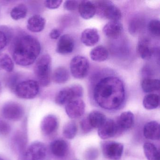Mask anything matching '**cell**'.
<instances>
[{"label": "cell", "instance_id": "29", "mask_svg": "<svg viewBox=\"0 0 160 160\" xmlns=\"http://www.w3.org/2000/svg\"><path fill=\"white\" fill-rule=\"evenodd\" d=\"M78 132L76 123L74 121L67 122L63 127L62 133L67 139H72L74 138Z\"/></svg>", "mask_w": 160, "mask_h": 160}, {"label": "cell", "instance_id": "34", "mask_svg": "<svg viewBox=\"0 0 160 160\" xmlns=\"http://www.w3.org/2000/svg\"><path fill=\"white\" fill-rule=\"evenodd\" d=\"M62 2V1L61 0H58V1L47 0L44 2V5L48 9L54 10V9L58 8Z\"/></svg>", "mask_w": 160, "mask_h": 160}, {"label": "cell", "instance_id": "3", "mask_svg": "<svg viewBox=\"0 0 160 160\" xmlns=\"http://www.w3.org/2000/svg\"><path fill=\"white\" fill-rule=\"evenodd\" d=\"M51 64V57L48 54H45L38 59L35 65V75L43 87H47L50 83Z\"/></svg>", "mask_w": 160, "mask_h": 160}, {"label": "cell", "instance_id": "30", "mask_svg": "<svg viewBox=\"0 0 160 160\" xmlns=\"http://www.w3.org/2000/svg\"><path fill=\"white\" fill-rule=\"evenodd\" d=\"M28 13V9L26 5L20 4L15 6L11 11V17L15 20H18L25 18Z\"/></svg>", "mask_w": 160, "mask_h": 160}, {"label": "cell", "instance_id": "17", "mask_svg": "<svg viewBox=\"0 0 160 160\" xmlns=\"http://www.w3.org/2000/svg\"><path fill=\"white\" fill-rule=\"evenodd\" d=\"M122 31V26L119 21H110L106 24L103 28L105 35L108 38L117 39Z\"/></svg>", "mask_w": 160, "mask_h": 160}, {"label": "cell", "instance_id": "38", "mask_svg": "<svg viewBox=\"0 0 160 160\" xmlns=\"http://www.w3.org/2000/svg\"><path fill=\"white\" fill-rule=\"evenodd\" d=\"M81 127L82 128V130L85 132H89L92 129L90 125L88 119H87V118H86V119H84L81 122Z\"/></svg>", "mask_w": 160, "mask_h": 160}, {"label": "cell", "instance_id": "13", "mask_svg": "<svg viewBox=\"0 0 160 160\" xmlns=\"http://www.w3.org/2000/svg\"><path fill=\"white\" fill-rule=\"evenodd\" d=\"M74 48V42L69 34L62 35L57 44V52L61 55H67L72 52Z\"/></svg>", "mask_w": 160, "mask_h": 160}, {"label": "cell", "instance_id": "40", "mask_svg": "<svg viewBox=\"0 0 160 160\" xmlns=\"http://www.w3.org/2000/svg\"><path fill=\"white\" fill-rule=\"evenodd\" d=\"M0 160H3V159H2V158H0Z\"/></svg>", "mask_w": 160, "mask_h": 160}, {"label": "cell", "instance_id": "9", "mask_svg": "<svg viewBox=\"0 0 160 160\" xmlns=\"http://www.w3.org/2000/svg\"><path fill=\"white\" fill-rule=\"evenodd\" d=\"M45 145L40 142L32 143L27 149L24 160H44L46 156Z\"/></svg>", "mask_w": 160, "mask_h": 160}, {"label": "cell", "instance_id": "4", "mask_svg": "<svg viewBox=\"0 0 160 160\" xmlns=\"http://www.w3.org/2000/svg\"><path fill=\"white\" fill-rule=\"evenodd\" d=\"M96 12L101 16L111 21H119L122 18L120 9L110 1H100L95 2Z\"/></svg>", "mask_w": 160, "mask_h": 160}, {"label": "cell", "instance_id": "31", "mask_svg": "<svg viewBox=\"0 0 160 160\" xmlns=\"http://www.w3.org/2000/svg\"><path fill=\"white\" fill-rule=\"evenodd\" d=\"M14 64L12 58L7 54L0 55V69L8 72H12Z\"/></svg>", "mask_w": 160, "mask_h": 160}, {"label": "cell", "instance_id": "14", "mask_svg": "<svg viewBox=\"0 0 160 160\" xmlns=\"http://www.w3.org/2000/svg\"><path fill=\"white\" fill-rule=\"evenodd\" d=\"M160 128L159 122L154 121L146 123L143 128V134L147 139L159 140Z\"/></svg>", "mask_w": 160, "mask_h": 160}, {"label": "cell", "instance_id": "27", "mask_svg": "<svg viewBox=\"0 0 160 160\" xmlns=\"http://www.w3.org/2000/svg\"><path fill=\"white\" fill-rule=\"evenodd\" d=\"M52 78L54 82L58 84L65 83L69 78V72L64 67H58L54 71Z\"/></svg>", "mask_w": 160, "mask_h": 160}, {"label": "cell", "instance_id": "12", "mask_svg": "<svg viewBox=\"0 0 160 160\" xmlns=\"http://www.w3.org/2000/svg\"><path fill=\"white\" fill-rule=\"evenodd\" d=\"M85 104L80 99H76L67 103L65 106V111L69 118L76 119L80 118L84 114Z\"/></svg>", "mask_w": 160, "mask_h": 160}, {"label": "cell", "instance_id": "5", "mask_svg": "<svg viewBox=\"0 0 160 160\" xmlns=\"http://www.w3.org/2000/svg\"><path fill=\"white\" fill-rule=\"evenodd\" d=\"M39 84L34 80H28L18 83L15 88L16 95L24 99L35 98L39 92Z\"/></svg>", "mask_w": 160, "mask_h": 160}, {"label": "cell", "instance_id": "2", "mask_svg": "<svg viewBox=\"0 0 160 160\" xmlns=\"http://www.w3.org/2000/svg\"><path fill=\"white\" fill-rule=\"evenodd\" d=\"M41 46L37 39L31 35H24L17 39L13 50L14 60L18 65H31L40 55Z\"/></svg>", "mask_w": 160, "mask_h": 160}, {"label": "cell", "instance_id": "24", "mask_svg": "<svg viewBox=\"0 0 160 160\" xmlns=\"http://www.w3.org/2000/svg\"><path fill=\"white\" fill-rule=\"evenodd\" d=\"M90 56L91 59L94 61L98 62L105 61L108 58V51L104 47L98 46L91 50Z\"/></svg>", "mask_w": 160, "mask_h": 160}, {"label": "cell", "instance_id": "25", "mask_svg": "<svg viewBox=\"0 0 160 160\" xmlns=\"http://www.w3.org/2000/svg\"><path fill=\"white\" fill-rule=\"evenodd\" d=\"M144 154L148 160H160V153L155 145L146 142L143 145Z\"/></svg>", "mask_w": 160, "mask_h": 160}, {"label": "cell", "instance_id": "7", "mask_svg": "<svg viewBox=\"0 0 160 160\" xmlns=\"http://www.w3.org/2000/svg\"><path fill=\"white\" fill-rule=\"evenodd\" d=\"M70 69L74 77L78 79L84 78L89 70L88 61L83 56H76L71 61Z\"/></svg>", "mask_w": 160, "mask_h": 160}, {"label": "cell", "instance_id": "16", "mask_svg": "<svg viewBox=\"0 0 160 160\" xmlns=\"http://www.w3.org/2000/svg\"><path fill=\"white\" fill-rule=\"evenodd\" d=\"M58 126V122L56 116L49 115L43 119L41 123V129L43 133L50 135L56 132Z\"/></svg>", "mask_w": 160, "mask_h": 160}, {"label": "cell", "instance_id": "32", "mask_svg": "<svg viewBox=\"0 0 160 160\" xmlns=\"http://www.w3.org/2000/svg\"><path fill=\"white\" fill-rule=\"evenodd\" d=\"M143 22L140 19L135 18L133 19L129 24V30L132 34H137L142 29Z\"/></svg>", "mask_w": 160, "mask_h": 160}, {"label": "cell", "instance_id": "6", "mask_svg": "<svg viewBox=\"0 0 160 160\" xmlns=\"http://www.w3.org/2000/svg\"><path fill=\"white\" fill-rule=\"evenodd\" d=\"M83 89L79 85H74L61 90L55 98V102L59 105H66L73 100L78 99L83 95Z\"/></svg>", "mask_w": 160, "mask_h": 160}, {"label": "cell", "instance_id": "11", "mask_svg": "<svg viewBox=\"0 0 160 160\" xmlns=\"http://www.w3.org/2000/svg\"><path fill=\"white\" fill-rule=\"evenodd\" d=\"M121 131L116 122L108 119L98 128V134L100 138L105 140L116 136Z\"/></svg>", "mask_w": 160, "mask_h": 160}, {"label": "cell", "instance_id": "39", "mask_svg": "<svg viewBox=\"0 0 160 160\" xmlns=\"http://www.w3.org/2000/svg\"><path fill=\"white\" fill-rule=\"evenodd\" d=\"M61 35V31L58 29H54L49 33L50 38L53 40H57L59 38Z\"/></svg>", "mask_w": 160, "mask_h": 160}, {"label": "cell", "instance_id": "21", "mask_svg": "<svg viewBox=\"0 0 160 160\" xmlns=\"http://www.w3.org/2000/svg\"><path fill=\"white\" fill-rule=\"evenodd\" d=\"M137 51L143 59L149 60L152 57L153 50L150 42L147 39H142L138 42Z\"/></svg>", "mask_w": 160, "mask_h": 160}, {"label": "cell", "instance_id": "22", "mask_svg": "<svg viewBox=\"0 0 160 160\" xmlns=\"http://www.w3.org/2000/svg\"><path fill=\"white\" fill-rule=\"evenodd\" d=\"M134 116L131 111L122 112L119 117L117 122L121 131L128 130L132 126Z\"/></svg>", "mask_w": 160, "mask_h": 160}, {"label": "cell", "instance_id": "1", "mask_svg": "<svg viewBox=\"0 0 160 160\" xmlns=\"http://www.w3.org/2000/svg\"><path fill=\"white\" fill-rule=\"evenodd\" d=\"M124 85L120 78L114 76L105 78L95 86L94 98L102 108L113 110L119 108L125 99Z\"/></svg>", "mask_w": 160, "mask_h": 160}, {"label": "cell", "instance_id": "20", "mask_svg": "<svg viewBox=\"0 0 160 160\" xmlns=\"http://www.w3.org/2000/svg\"><path fill=\"white\" fill-rule=\"evenodd\" d=\"M50 148L53 155L58 157H64L68 152V144L62 139H57L51 142Z\"/></svg>", "mask_w": 160, "mask_h": 160}, {"label": "cell", "instance_id": "35", "mask_svg": "<svg viewBox=\"0 0 160 160\" xmlns=\"http://www.w3.org/2000/svg\"><path fill=\"white\" fill-rule=\"evenodd\" d=\"M78 2L77 1H66L64 3V8L67 11H73L78 8Z\"/></svg>", "mask_w": 160, "mask_h": 160}, {"label": "cell", "instance_id": "41", "mask_svg": "<svg viewBox=\"0 0 160 160\" xmlns=\"http://www.w3.org/2000/svg\"><path fill=\"white\" fill-rule=\"evenodd\" d=\"M0 89H1V85H0Z\"/></svg>", "mask_w": 160, "mask_h": 160}, {"label": "cell", "instance_id": "18", "mask_svg": "<svg viewBox=\"0 0 160 160\" xmlns=\"http://www.w3.org/2000/svg\"><path fill=\"white\" fill-rule=\"evenodd\" d=\"M78 12L80 16L85 19L92 18L96 12L94 3L89 1H82L78 4Z\"/></svg>", "mask_w": 160, "mask_h": 160}, {"label": "cell", "instance_id": "33", "mask_svg": "<svg viewBox=\"0 0 160 160\" xmlns=\"http://www.w3.org/2000/svg\"><path fill=\"white\" fill-rule=\"evenodd\" d=\"M149 31L156 36H159L160 34V21L156 19L151 20L148 25Z\"/></svg>", "mask_w": 160, "mask_h": 160}, {"label": "cell", "instance_id": "28", "mask_svg": "<svg viewBox=\"0 0 160 160\" xmlns=\"http://www.w3.org/2000/svg\"><path fill=\"white\" fill-rule=\"evenodd\" d=\"M159 95L156 94H149L144 97L143 101L144 107L148 110L155 109L159 106Z\"/></svg>", "mask_w": 160, "mask_h": 160}, {"label": "cell", "instance_id": "15", "mask_svg": "<svg viewBox=\"0 0 160 160\" xmlns=\"http://www.w3.org/2000/svg\"><path fill=\"white\" fill-rule=\"evenodd\" d=\"M99 39L98 31L95 28L86 29L81 33V42L86 46H93L98 42Z\"/></svg>", "mask_w": 160, "mask_h": 160}, {"label": "cell", "instance_id": "37", "mask_svg": "<svg viewBox=\"0 0 160 160\" xmlns=\"http://www.w3.org/2000/svg\"><path fill=\"white\" fill-rule=\"evenodd\" d=\"M11 130L10 126L8 123L2 121H0V134L5 135L9 133Z\"/></svg>", "mask_w": 160, "mask_h": 160}, {"label": "cell", "instance_id": "23", "mask_svg": "<svg viewBox=\"0 0 160 160\" xmlns=\"http://www.w3.org/2000/svg\"><path fill=\"white\" fill-rule=\"evenodd\" d=\"M88 122L92 128H99L106 120L104 114L98 111H92L87 118Z\"/></svg>", "mask_w": 160, "mask_h": 160}, {"label": "cell", "instance_id": "36", "mask_svg": "<svg viewBox=\"0 0 160 160\" xmlns=\"http://www.w3.org/2000/svg\"><path fill=\"white\" fill-rule=\"evenodd\" d=\"M8 37L5 32L0 31V51L2 50L7 45Z\"/></svg>", "mask_w": 160, "mask_h": 160}, {"label": "cell", "instance_id": "8", "mask_svg": "<svg viewBox=\"0 0 160 160\" xmlns=\"http://www.w3.org/2000/svg\"><path fill=\"white\" fill-rule=\"evenodd\" d=\"M102 149L103 155L108 160H120L122 156L123 146L115 141H104L102 143Z\"/></svg>", "mask_w": 160, "mask_h": 160}, {"label": "cell", "instance_id": "19", "mask_svg": "<svg viewBox=\"0 0 160 160\" xmlns=\"http://www.w3.org/2000/svg\"><path fill=\"white\" fill-rule=\"evenodd\" d=\"M46 20L44 18L41 16L35 15L29 18L27 28L32 32H41L44 28Z\"/></svg>", "mask_w": 160, "mask_h": 160}, {"label": "cell", "instance_id": "10", "mask_svg": "<svg viewBox=\"0 0 160 160\" xmlns=\"http://www.w3.org/2000/svg\"><path fill=\"white\" fill-rule=\"evenodd\" d=\"M2 114L5 118L9 120L18 121L24 116V108L19 104L9 102L2 108Z\"/></svg>", "mask_w": 160, "mask_h": 160}, {"label": "cell", "instance_id": "26", "mask_svg": "<svg viewBox=\"0 0 160 160\" xmlns=\"http://www.w3.org/2000/svg\"><path fill=\"white\" fill-rule=\"evenodd\" d=\"M141 88L145 92H151L160 89V80L157 79L146 78L141 82Z\"/></svg>", "mask_w": 160, "mask_h": 160}]
</instances>
